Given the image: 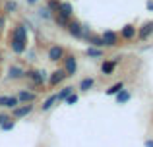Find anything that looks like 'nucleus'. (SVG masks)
I'll return each mask as SVG.
<instances>
[{"label": "nucleus", "mask_w": 153, "mask_h": 147, "mask_svg": "<svg viewBox=\"0 0 153 147\" xmlns=\"http://www.w3.org/2000/svg\"><path fill=\"white\" fill-rule=\"evenodd\" d=\"M66 29H68V33L72 35V37H83V25L79 21H76V19H70L68 21V25H66Z\"/></svg>", "instance_id": "1"}, {"label": "nucleus", "mask_w": 153, "mask_h": 147, "mask_svg": "<svg viewBox=\"0 0 153 147\" xmlns=\"http://www.w3.org/2000/svg\"><path fill=\"white\" fill-rule=\"evenodd\" d=\"M64 72H66L68 75H74L76 70H78V60H76V56H64Z\"/></svg>", "instance_id": "2"}, {"label": "nucleus", "mask_w": 153, "mask_h": 147, "mask_svg": "<svg viewBox=\"0 0 153 147\" xmlns=\"http://www.w3.org/2000/svg\"><path fill=\"white\" fill-rule=\"evenodd\" d=\"M103 43H105V47H114L116 43H118V35L114 33V31H111V29H107V31H103Z\"/></svg>", "instance_id": "3"}, {"label": "nucleus", "mask_w": 153, "mask_h": 147, "mask_svg": "<svg viewBox=\"0 0 153 147\" xmlns=\"http://www.w3.org/2000/svg\"><path fill=\"white\" fill-rule=\"evenodd\" d=\"M12 39L14 41H22V43H27V31L23 25H16L14 31H12Z\"/></svg>", "instance_id": "4"}, {"label": "nucleus", "mask_w": 153, "mask_h": 147, "mask_svg": "<svg viewBox=\"0 0 153 147\" xmlns=\"http://www.w3.org/2000/svg\"><path fill=\"white\" fill-rule=\"evenodd\" d=\"M62 58H64V49H62V47L54 45V47H51V49H49V60L58 62V60H62Z\"/></svg>", "instance_id": "5"}, {"label": "nucleus", "mask_w": 153, "mask_h": 147, "mask_svg": "<svg viewBox=\"0 0 153 147\" xmlns=\"http://www.w3.org/2000/svg\"><path fill=\"white\" fill-rule=\"evenodd\" d=\"M25 75L29 79H33L35 85H43V83H45V72H39V70H29V72H25Z\"/></svg>", "instance_id": "6"}, {"label": "nucleus", "mask_w": 153, "mask_h": 147, "mask_svg": "<svg viewBox=\"0 0 153 147\" xmlns=\"http://www.w3.org/2000/svg\"><path fill=\"white\" fill-rule=\"evenodd\" d=\"M64 78H68V74L64 72V70H56V72H52V74H51V79H49V83H51L52 87H54V85H58V83L62 81Z\"/></svg>", "instance_id": "7"}, {"label": "nucleus", "mask_w": 153, "mask_h": 147, "mask_svg": "<svg viewBox=\"0 0 153 147\" xmlns=\"http://www.w3.org/2000/svg\"><path fill=\"white\" fill-rule=\"evenodd\" d=\"M120 37H122V39H126V41L134 39V37H136V27L132 25V23L124 25V27H122V31H120Z\"/></svg>", "instance_id": "8"}, {"label": "nucleus", "mask_w": 153, "mask_h": 147, "mask_svg": "<svg viewBox=\"0 0 153 147\" xmlns=\"http://www.w3.org/2000/svg\"><path fill=\"white\" fill-rule=\"evenodd\" d=\"M33 110V105H23V106H14V116L16 118H22V116H27V114Z\"/></svg>", "instance_id": "9"}, {"label": "nucleus", "mask_w": 153, "mask_h": 147, "mask_svg": "<svg viewBox=\"0 0 153 147\" xmlns=\"http://www.w3.org/2000/svg\"><path fill=\"white\" fill-rule=\"evenodd\" d=\"M153 33V23H146V25H142L140 27V31H138V37L142 39V41H146L147 37Z\"/></svg>", "instance_id": "10"}, {"label": "nucleus", "mask_w": 153, "mask_h": 147, "mask_svg": "<svg viewBox=\"0 0 153 147\" xmlns=\"http://www.w3.org/2000/svg\"><path fill=\"white\" fill-rule=\"evenodd\" d=\"M52 19L56 21V25H58V27H66V25H68V21H70V18H66V16L60 14V12H54Z\"/></svg>", "instance_id": "11"}, {"label": "nucleus", "mask_w": 153, "mask_h": 147, "mask_svg": "<svg viewBox=\"0 0 153 147\" xmlns=\"http://www.w3.org/2000/svg\"><path fill=\"white\" fill-rule=\"evenodd\" d=\"M18 103H19L18 97H0V106H10V109H14Z\"/></svg>", "instance_id": "12"}, {"label": "nucleus", "mask_w": 153, "mask_h": 147, "mask_svg": "<svg viewBox=\"0 0 153 147\" xmlns=\"http://www.w3.org/2000/svg\"><path fill=\"white\" fill-rule=\"evenodd\" d=\"M114 68H116V62H114V60H107V62H103L101 72H103L105 75H111L112 72H114Z\"/></svg>", "instance_id": "13"}, {"label": "nucleus", "mask_w": 153, "mask_h": 147, "mask_svg": "<svg viewBox=\"0 0 153 147\" xmlns=\"http://www.w3.org/2000/svg\"><path fill=\"white\" fill-rule=\"evenodd\" d=\"M8 75H10L12 79H19V78H25V72H23L22 68H18V66H12V68L8 70Z\"/></svg>", "instance_id": "14"}, {"label": "nucleus", "mask_w": 153, "mask_h": 147, "mask_svg": "<svg viewBox=\"0 0 153 147\" xmlns=\"http://www.w3.org/2000/svg\"><path fill=\"white\" fill-rule=\"evenodd\" d=\"M56 12L64 14L66 18H72V4L70 2H60V6H58V10H56Z\"/></svg>", "instance_id": "15"}, {"label": "nucleus", "mask_w": 153, "mask_h": 147, "mask_svg": "<svg viewBox=\"0 0 153 147\" xmlns=\"http://www.w3.org/2000/svg\"><path fill=\"white\" fill-rule=\"evenodd\" d=\"M116 101H118V105L128 103V101H130V93H128V91H124V89H120L118 93H116Z\"/></svg>", "instance_id": "16"}, {"label": "nucleus", "mask_w": 153, "mask_h": 147, "mask_svg": "<svg viewBox=\"0 0 153 147\" xmlns=\"http://www.w3.org/2000/svg\"><path fill=\"white\" fill-rule=\"evenodd\" d=\"M87 41L91 43V47H105V43H103V37H97V35H87Z\"/></svg>", "instance_id": "17"}, {"label": "nucleus", "mask_w": 153, "mask_h": 147, "mask_svg": "<svg viewBox=\"0 0 153 147\" xmlns=\"http://www.w3.org/2000/svg\"><path fill=\"white\" fill-rule=\"evenodd\" d=\"M18 99H19V101H23V103H33V101H35V93H29V91H22V93L18 95Z\"/></svg>", "instance_id": "18"}, {"label": "nucleus", "mask_w": 153, "mask_h": 147, "mask_svg": "<svg viewBox=\"0 0 153 147\" xmlns=\"http://www.w3.org/2000/svg\"><path fill=\"white\" fill-rule=\"evenodd\" d=\"M93 78H85V79H82V83H79V89L82 91H89L91 87H93Z\"/></svg>", "instance_id": "19"}, {"label": "nucleus", "mask_w": 153, "mask_h": 147, "mask_svg": "<svg viewBox=\"0 0 153 147\" xmlns=\"http://www.w3.org/2000/svg\"><path fill=\"white\" fill-rule=\"evenodd\" d=\"M87 56H91V58H99V56H103V50L99 49V47H89V49H87Z\"/></svg>", "instance_id": "20"}, {"label": "nucleus", "mask_w": 153, "mask_h": 147, "mask_svg": "<svg viewBox=\"0 0 153 147\" xmlns=\"http://www.w3.org/2000/svg\"><path fill=\"white\" fill-rule=\"evenodd\" d=\"M72 91H74V87H64V89L56 95V99H58V101H66V97L72 93Z\"/></svg>", "instance_id": "21"}, {"label": "nucleus", "mask_w": 153, "mask_h": 147, "mask_svg": "<svg viewBox=\"0 0 153 147\" xmlns=\"http://www.w3.org/2000/svg\"><path fill=\"white\" fill-rule=\"evenodd\" d=\"M120 89H124V83L122 81H118V83H114V85L111 87V89H107V95H116Z\"/></svg>", "instance_id": "22"}, {"label": "nucleus", "mask_w": 153, "mask_h": 147, "mask_svg": "<svg viewBox=\"0 0 153 147\" xmlns=\"http://www.w3.org/2000/svg\"><path fill=\"white\" fill-rule=\"evenodd\" d=\"M56 101H58V99H56V95H52V97H49L45 103H43V110H49V109H51L52 105H54Z\"/></svg>", "instance_id": "23"}, {"label": "nucleus", "mask_w": 153, "mask_h": 147, "mask_svg": "<svg viewBox=\"0 0 153 147\" xmlns=\"http://www.w3.org/2000/svg\"><path fill=\"white\" fill-rule=\"evenodd\" d=\"M4 8H6V12H16V10H18V4H16L14 0H8Z\"/></svg>", "instance_id": "24"}, {"label": "nucleus", "mask_w": 153, "mask_h": 147, "mask_svg": "<svg viewBox=\"0 0 153 147\" xmlns=\"http://www.w3.org/2000/svg\"><path fill=\"white\" fill-rule=\"evenodd\" d=\"M58 6H60V0H49V6H47V8H49L51 12H56Z\"/></svg>", "instance_id": "25"}, {"label": "nucleus", "mask_w": 153, "mask_h": 147, "mask_svg": "<svg viewBox=\"0 0 153 147\" xmlns=\"http://www.w3.org/2000/svg\"><path fill=\"white\" fill-rule=\"evenodd\" d=\"M66 103H68V105H74V103H78V95H76V93H70V95L66 97Z\"/></svg>", "instance_id": "26"}, {"label": "nucleus", "mask_w": 153, "mask_h": 147, "mask_svg": "<svg viewBox=\"0 0 153 147\" xmlns=\"http://www.w3.org/2000/svg\"><path fill=\"white\" fill-rule=\"evenodd\" d=\"M39 16L41 18H51V10L47 8V10H39Z\"/></svg>", "instance_id": "27"}, {"label": "nucleus", "mask_w": 153, "mask_h": 147, "mask_svg": "<svg viewBox=\"0 0 153 147\" xmlns=\"http://www.w3.org/2000/svg\"><path fill=\"white\" fill-rule=\"evenodd\" d=\"M14 128V122H4L2 124V130H12Z\"/></svg>", "instance_id": "28"}, {"label": "nucleus", "mask_w": 153, "mask_h": 147, "mask_svg": "<svg viewBox=\"0 0 153 147\" xmlns=\"http://www.w3.org/2000/svg\"><path fill=\"white\" fill-rule=\"evenodd\" d=\"M6 120H8V116H4V114H0V126H2V124H4Z\"/></svg>", "instance_id": "29"}, {"label": "nucleus", "mask_w": 153, "mask_h": 147, "mask_svg": "<svg viewBox=\"0 0 153 147\" xmlns=\"http://www.w3.org/2000/svg\"><path fill=\"white\" fill-rule=\"evenodd\" d=\"M146 147H153V140H147L146 141Z\"/></svg>", "instance_id": "30"}, {"label": "nucleus", "mask_w": 153, "mask_h": 147, "mask_svg": "<svg viewBox=\"0 0 153 147\" xmlns=\"http://www.w3.org/2000/svg\"><path fill=\"white\" fill-rule=\"evenodd\" d=\"M147 10H153V2H151V0L147 2Z\"/></svg>", "instance_id": "31"}, {"label": "nucleus", "mask_w": 153, "mask_h": 147, "mask_svg": "<svg viewBox=\"0 0 153 147\" xmlns=\"http://www.w3.org/2000/svg\"><path fill=\"white\" fill-rule=\"evenodd\" d=\"M2 25H4V18H0V29H2Z\"/></svg>", "instance_id": "32"}, {"label": "nucleus", "mask_w": 153, "mask_h": 147, "mask_svg": "<svg viewBox=\"0 0 153 147\" xmlns=\"http://www.w3.org/2000/svg\"><path fill=\"white\" fill-rule=\"evenodd\" d=\"M35 2H39V0H27V4H35Z\"/></svg>", "instance_id": "33"}]
</instances>
